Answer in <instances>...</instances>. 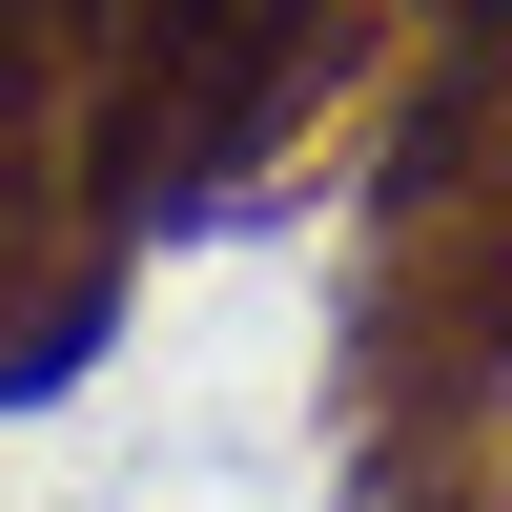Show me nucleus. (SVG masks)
<instances>
[{"mask_svg": "<svg viewBox=\"0 0 512 512\" xmlns=\"http://www.w3.org/2000/svg\"><path fill=\"white\" fill-rule=\"evenodd\" d=\"M103 103V0H0V164H82Z\"/></svg>", "mask_w": 512, "mask_h": 512, "instance_id": "nucleus-2", "label": "nucleus"}, {"mask_svg": "<svg viewBox=\"0 0 512 512\" xmlns=\"http://www.w3.org/2000/svg\"><path fill=\"white\" fill-rule=\"evenodd\" d=\"M369 512H512V410H451V431H390V492Z\"/></svg>", "mask_w": 512, "mask_h": 512, "instance_id": "nucleus-3", "label": "nucleus"}, {"mask_svg": "<svg viewBox=\"0 0 512 512\" xmlns=\"http://www.w3.org/2000/svg\"><path fill=\"white\" fill-rule=\"evenodd\" d=\"M369 431H451V410H512V82L472 123L431 205L390 226V287H369Z\"/></svg>", "mask_w": 512, "mask_h": 512, "instance_id": "nucleus-1", "label": "nucleus"}]
</instances>
